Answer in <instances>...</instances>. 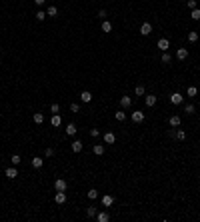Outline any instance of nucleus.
Masks as SVG:
<instances>
[{"mask_svg": "<svg viewBox=\"0 0 200 222\" xmlns=\"http://www.w3.org/2000/svg\"><path fill=\"white\" fill-rule=\"evenodd\" d=\"M54 188H56V192H66V190H68V182L62 180V178H58V180L54 182Z\"/></svg>", "mask_w": 200, "mask_h": 222, "instance_id": "f257e3e1", "label": "nucleus"}, {"mask_svg": "<svg viewBox=\"0 0 200 222\" xmlns=\"http://www.w3.org/2000/svg\"><path fill=\"white\" fill-rule=\"evenodd\" d=\"M156 46H158L162 52H166L168 48H170V40H168V38H160V40L156 42Z\"/></svg>", "mask_w": 200, "mask_h": 222, "instance_id": "f03ea898", "label": "nucleus"}, {"mask_svg": "<svg viewBox=\"0 0 200 222\" xmlns=\"http://www.w3.org/2000/svg\"><path fill=\"white\" fill-rule=\"evenodd\" d=\"M158 102V96H154V94H148V96H144V104H146L148 108H152L154 104Z\"/></svg>", "mask_w": 200, "mask_h": 222, "instance_id": "7ed1b4c3", "label": "nucleus"}, {"mask_svg": "<svg viewBox=\"0 0 200 222\" xmlns=\"http://www.w3.org/2000/svg\"><path fill=\"white\" fill-rule=\"evenodd\" d=\"M170 102H172V104H182V102H184V96L180 94V92H172V94H170Z\"/></svg>", "mask_w": 200, "mask_h": 222, "instance_id": "20e7f679", "label": "nucleus"}, {"mask_svg": "<svg viewBox=\"0 0 200 222\" xmlns=\"http://www.w3.org/2000/svg\"><path fill=\"white\" fill-rule=\"evenodd\" d=\"M140 34H142V36H150V34H152V24L144 22V24L140 26Z\"/></svg>", "mask_w": 200, "mask_h": 222, "instance_id": "39448f33", "label": "nucleus"}, {"mask_svg": "<svg viewBox=\"0 0 200 222\" xmlns=\"http://www.w3.org/2000/svg\"><path fill=\"white\" fill-rule=\"evenodd\" d=\"M96 220H98V222H108V220H110V214L104 212V210H100V212H96Z\"/></svg>", "mask_w": 200, "mask_h": 222, "instance_id": "423d86ee", "label": "nucleus"}, {"mask_svg": "<svg viewBox=\"0 0 200 222\" xmlns=\"http://www.w3.org/2000/svg\"><path fill=\"white\" fill-rule=\"evenodd\" d=\"M132 120L136 122V124L144 122V112H140V110H134V112H132Z\"/></svg>", "mask_w": 200, "mask_h": 222, "instance_id": "0eeeda50", "label": "nucleus"}, {"mask_svg": "<svg viewBox=\"0 0 200 222\" xmlns=\"http://www.w3.org/2000/svg\"><path fill=\"white\" fill-rule=\"evenodd\" d=\"M176 58H178V60H186L188 58V48H178V50H176Z\"/></svg>", "mask_w": 200, "mask_h": 222, "instance_id": "6e6552de", "label": "nucleus"}, {"mask_svg": "<svg viewBox=\"0 0 200 222\" xmlns=\"http://www.w3.org/2000/svg\"><path fill=\"white\" fill-rule=\"evenodd\" d=\"M114 204V198L110 194H104L102 196V206H104V208H108V206H112Z\"/></svg>", "mask_w": 200, "mask_h": 222, "instance_id": "1a4fd4ad", "label": "nucleus"}, {"mask_svg": "<svg viewBox=\"0 0 200 222\" xmlns=\"http://www.w3.org/2000/svg\"><path fill=\"white\" fill-rule=\"evenodd\" d=\"M6 178H10V180H14L16 176H18V170H16V166H12V168H6Z\"/></svg>", "mask_w": 200, "mask_h": 222, "instance_id": "9d476101", "label": "nucleus"}, {"mask_svg": "<svg viewBox=\"0 0 200 222\" xmlns=\"http://www.w3.org/2000/svg\"><path fill=\"white\" fill-rule=\"evenodd\" d=\"M130 104H132V98H130V96H122V98H120V106L122 108H130Z\"/></svg>", "mask_w": 200, "mask_h": 222, "instance_id": "9b49d317", "label": "nucleus"}, {"mask_svg": "<svg viewBox=\"0 0 200 222\" xmlns=\"http://www.w3.org/2000/svg\"><path fill=\"white\" fill-rule=\"evenodd\" d=\"M54 200H56V204H64L66 202V192H56Z\"/></svg>", "mask_w": 200, "mask_h": 222, "instance_id": "f8f14e48", "label": "nucleus"}, {"mask_svg": "<svg viewBox=\"0 0 200 222\" xmlns=\"http://www.w3.org/2000/svg\"><path fill=\"white\" fill-rule=\"evenodd\" d=\"M104 142H106V144H114V142H116V134H114V132H106V134H104Z\"/></svg>", "mask_w": 200, "mask_h": 222, "instance_id": "ddd939ff", "label": "nucleus"}, {"mask_svg": "<svg viewBox=\"0 0 200 222\" xmlns=\"http://www.w3.org/2000/svg\"><path fill=\"white\" fill-rule=\"evenodd\" d=\"M168 122H170V126H172V128L180 126V116H178V114H172V116H170V120H168Z\"/></svg>", "mask_w": 200, "mask_h": 222, "instance_id": "4468645a", "label": "nucleus"}, {"mask_svg": "<svg viewBox=\"0 0 200 222\" xmlns=\"http://www.w3.org/2000/svg\"><path fill=\"white\" fill-rule=\"evenodd\" d=\"M32 120H34V124H42V122H44V114H42V112H34Z\"/></svg>", "mask_w": 200, "mask_h": 222, "instance_id": "2eb2a0df", "label": "nucleus"}, {"mask_svg": "<svg viewBox=\"0 0 200 222\" xmlns=\"http://www.w3.org/2000/svg\"><path fill=\"white\" fill-rule=\"evenodd\" d=\"M92 152H94L96 156H102V154H104V146H102V144H94Z\"/></svg>", "mask_w": 200, "mask_h": 222, "instance_id": "dca6fc26", "label": "nucleus"}, {"mask_svg": "<svg viewBox=\"0 0 200 222\" xmlns=\"http://www.w3.org/2000/svg\"><path fill=\"white\" fill-rule=\"evenodd\" d=\"M42 164H44V160H42L40 156H34V158H32V166H34V168H42Z\"/></svg>", "mask_w": 200, "mask_h": 222, "instance_id": "f3484780", "label": "nucleus"}, {"mask_svg": "<svg viewBox=\"0 0 200 222\" xmlns=\"http://www.w3.org/2000/svg\"><path fill=\"white\" fill-rule=\"evenodd\" d=\"M186 94L190 96V98H196V94H198V88H196V86H188Z\"/></svg>", "mask_w": 200, "mask_h": 222, "instance_id": "a211bd4d", "label": "nucleus"}, {"mask_svg": "<svg viewBox=\"0 0 200 222\" xmlns=\"http://www.w3.org/2000/svg\"><path fill=\"white\" fill-rule=\"evenodd\" d=\"M80 100H82V102H90V100H92V94H90L88 90H84V92L80 94Z\"/></svg>", "mask_w": 200, "mask_h": 222, "instance_id": "6ab92c4d", "label": "nucleus"}, {"mask_svg": "<svg viewBox=\"0 0 200 222\" xmlns=\"http://www.w3.org/2000/svg\"><path fill=\"white\" fill-rule=\"evenodd\" d=\"M66 134H68V136H74V134H76V124H72V122L68 124V126H66Z\"/></svg>", "mask_w": 200, "mask_h": 222, "instance_id": "aec40b11", "label": "nucleus"}, {"mask_svg": "<svg viewBox=\"0 0 200 222\" xmlns=\"http://www.w3.org/2000/svg\"><path fill=\"white\" fill-rule=\"evenodd\" d=\"M82 146H84V144H82V140H74V142H72V150H74V152H80V150H82Z\"/></svg>", "mask_w": 200, "mask_h": 222, "instance_id": "412c9836", "label": "nucleus"}, {"mask_svg": "<svg viewBox=\"0 0 200 222\" xmlns=\"http://www.w3.org/2000/svg\"><path fill=\"white\" fill-rule=\"evenodd\" d=\"M50 122H52V126H60V124H62V118H60L58 114H52V118H50Z\"/></svg>", "mask_w": 200, "mask_h": 222, "instance_id": "4be33fe9", "label": "nucleus"}, {"mask_svg": "<svg viewBox=\"0 0 200 222\" xmlns=\"http://www.w3.org/2000/svg\"><path fill=\"white\" fill-rule=\"evenodd\" d=\"M134 94H136V96H144V94H146V90H144V86H142V84H138V86L134 88Z\"/></svg>", "mask_w": 200, "mask_h": 222, "instance_id": "5701e85b", "label": "nucleus"}, {"mask_svg": "<svg viewBox=\"0 0 200 222\" xmlns=\"http://www.w3.org/2000/svg\"><path fill=\"white\" fill-rule=\"evenodd\" d=\"M170 62H172V56L168 54V50H166V52H162V64H170Z\"/></svg>", "mask_w": 200, "mask_h": 222, "instance_id": "b1692460", "label": "nucleus"}, {"mask_svg": "<svg viewBox=\"0 0 200 222\" xmlns=\"http://www.w3.org/2000/svg\"><path fill=\"white\" fill-rule=\"evenodd\" d=\"M56 14H58V8H56V6H48V10H46V16H52V18H54Z\"/></svg>", "mask_w": 200, "mask_h": 222, "instance_id": "393cba45", "label": "nucleus"}, {"mask_svg": "<svg viewBox=\"0 0 200 222\" xmlns=\"http://www.w3.org/2000/svg\"><path fill=\"white\" fill-rule=\"evenodd\" d=\"M88 198H90V200H96V198H98V190L90 188V190H88Z\"/></svg>", "mask_w": 200, "mask_h": 222, "instance_id": "a878e982", "label": "nucleus"}, {"mask_svg": "<svg viewBox=\"0 0 200 222\" xmlns=\"http://www.w3.org/2000/svg\"><path fill=\"white\" fill-rule=\"evenodd\" d=\"M174 136H176V138H178V140L182 142L184 138H186V132H184V130H176V132H174Z\"/></svg>", "mask_w": 200, "mask_h": 222, "instance_id": "bb28decb", "label": "nucleus"}, {"mask_svg": "<svg viewBox=\"0 0 200 222\" xmlns=\"http://www.w3.org/2000/svg\"><path fill=\"white\" fill-rule=\"evenodd\" d=\"M190 18H192V20H200V8H194L192 14H190Z\"/></svg>", "mask_w": 200, "mask_h": 222, "instance_id": "cd10ccee", "label": "nucleus"}, {"mask_svg": "<svg viewBox=\"0 0 200 222\" xmlns=\"http://www.w3.org/2000/svg\"><path fill=\"white\" fill-rule=\"evenodd\" d=\"M96 212H98V210H96V206H88V208H86V214L90 216V218H92V216H96Z\"/></svg>", "mask_w": 200, "mask_h": 222, "instance_id": "c85d7f7f", "label": "nucleus"}, {"mask_svg": "<svg viewBox=\"0 0 200 222\" xmlns=\"http://www.w3.org/2000/svg\"><path fill=\"white\" fill-rule=\"evenodd\" d=\"M110 30H112V24H110V22H102V32H110Z\"/></svg>", "mask_w": 200, "mask_h": 222, "instance_id": "c756f323", "label": "nucleus"}, {"mask_svg": "<svg viewBox=\"0 0 200 222\" xmlns=\"http://www.w3.org/2000/svg\"><path fill=\"white\" fill-rule=\"evenodd\" d=\"M10 162H12V166H18V164H20V156H18V154H12Z\"/></svg>", "mask_w": 200, "mask_h": 222, "instance_id": "7c9ffc66", "label": "nucleus"}, {"mask_svg": "<svg viewBox=\"0 0 200 222\" xmlns=\"http://www.w3.org/2000/svg\"><path fill=\"white\" fill-rule=\"evenodd\" d=\"M198 40V32H190L188 34V42H196Z\"/></svg>", "mask_w": 200, "mask_h": 222, "instance_id": "2f4dec72", "label": "nucleus"}, {"mask_svg": "<svg viewBox=\"0 0 200 222\" xmlns=\"http://www.w3.org/2000/svg\"><path fill=\"white\" fill-rule=\"evenodd\" d=\"M184 112H186V114H194V104H186V106H184Z\"/></svg>", "mask_w": 200, "mask_h": 222, "instance_id": "473e14b6", "label": "nucleus"}, {"mask_svg": "<svg viewBox=\"0 0 200 222\" xmlns=\"http://www.w3.org/2000/svg\"><path fill=\"white\" fill-rule=\"evenodd\" d=\"M44 18H46V12H42V10H40V12H36V20H38V22H42Z\"/></svg>", "mask_w": 200, "mask_h": 222, "instance_id": "72a5a7b5", "label": "nucleus"}, {"mask_svg": "<svg viewBox=\"0 0 200 222\" xmlns=\"http://www.w3.org/2000/svg\"><path fill=\"white\" fill-rule=\"evenodd\" d=\"M116 120L124 122V120H126V114H124V112H116Z\"/></svg>", "mask_w": 200, "mask_h": 222, "instance_id": "f704fd0d", "label": "nucleus"}, {"mask_svg": "<svg viewBox=\"0 0 200 222\" xmlns=\"http://www.w3.org/2000/svg\"><path fill=\"white\" fill-rule=\"evenodd\" d=\"M58 110H60V106L56 104V102H54L52 106H50V112H52V114H58Z\"/></svg>", "mask_w": 200, "mask_h": 222, "instance_id": "c9c22d12", "label": "nucleus"}, {"mask_svg": "<svg viewBox=\"0 0 200 222\" xmlns=\"http://www.w3.org/2000/svg\"><path fill=\"white\" fill-rule=\"evenodd\" d=\"M186 4H188V8H190V10H194V8H196V0H188Z\"/></svg>", "mask_w": 200, "mask_h": 222, "instance_id": "e433bc0d", "label": "nucleus"}, {"mask_svg": "<svg viewBox=\"0 0 200 222\" xmlns=\"http://www.w3.org/2000/svg\"><path fill=\"white\" fill-rule=\"evenodd\" d=\"M70 110L72 112H80V104H70Z\"/></svg>", "mask_w": 200, "mask_h": 222, "instance_id": "4c0bfd02", "label": "nucleus"}, {"mask_svg": "<svg viewBox=\"0 0 200 222\" xmlns=\"http://www.w3.org/2000/svg\"><path fill=\"white\" fill-rule=\"evenodd\" d=\"M98 134H100L98 128H92V130H90V136H98Z\"/></svg>", "mask_w": 200, "mask_h": 222, "instance_id": "58836bf2", "label": "nucleus"}, {"mask_svg": "<svg viewBox=\"0 0 200 222\" xmlns=\"http://www.w3.org/2000/svg\"><path fill=\"white\" fill-rule=\"evenodd\" d=\"M46 156H54V148H46V152H44Z\"/></svg>", "mask_w": 200, "mask_h": 222, "instance_id": "ea45409f", "label": "nucleus"}, {"mask_svg": "<svg viewBox=\"0 0 200 222\" xmlns=\"http://www.w3.org/2000/svg\"><path fill=\"white\" fill-rule=\"evenodd\" d=\"M34 2H36V4H38V6H42V4H44V2H46V0H34Z\"/></svg>", "mask_w": 200, "mask_h": 222, "instance_id": "a19ab883", "label": "nucleus"}, {"mask_svg": "<svg viewBox=\"0 0 200 222\" xmlns=\"http://www.w3.org/2000/svg\"><path fill=\"white\" fill-rule=\"evenodd\" d=\"M0 62H2V56H0Z\"/></svg>", "mask_w": 200, "mask_h": 222, "instance_id": "79ce46f5", "label": "nucleus"}]
</instances>
